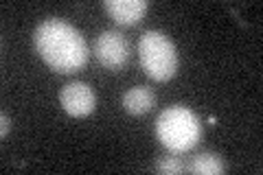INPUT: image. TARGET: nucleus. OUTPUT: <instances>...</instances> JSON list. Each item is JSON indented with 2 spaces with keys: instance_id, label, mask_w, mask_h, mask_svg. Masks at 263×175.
Wrapping results in <instances>:
<instances>
[{
  "instance_id": "9",
  "label": "nucleus",
  "mask_w": 263,
  "mask_h": 175,
  "mask_svg": "<svg viewBox=\"0 0 263 175\" xmlns=\"http://www.w3.org/2000/svg\"><path fill=\"white\" fill-rule=\"evenodd\" d=\"M154 169L158 171V173H162V175H176V173H184L186 171V162L171 151V153L160 155L158 160H156Z\"/></svg>"
},
{
  "instance_id": "4",
  "label": "nucleus",
  "mask_w": 263,
  "mask_h": 175,
  "mask_svg": "<svg viewBox=\"0 0 263 175\" xmlns=\"http://www.w3.org/2000/svg\"><path fill=\"white\" fill-rule=\"evenodd\" d=\"M95 55L97 62L108 68L112 72H119L127 66L129 55H132V46L127 37L123 35L117 29H105L97 35L95 40Z\"/></svg>"
},
{
  "instance_id": "6",
  "label": "nucleus",
  "mask_w": 263,
  "mask_h": 175,
  "mask_svg": "<svg viewBox=\"0 0 263 175\" xmlns=\"http://www.w3.org/2000/svg\"><path fill=\"white\" fill-rule=\"evenodd\" d=\"M103 9L110 13L114 22L132 27L143 20V15L149 9V3L147 0H105Z\"/></svg>"
},
{
  "instance_id": "5",
  "label": "nucleus",
  "mask_w": 263,
  "mask_h": 175,
  "mask_svg": "<svg viewBox=\"0 0 263 175\" xmlns=\"http://www.w3.org/2000/svg\"><path fill=\"white\" fill-rule=\"evenodd\" d=\"M60 103L66 114L84 119L90 116L97 107V94L86 81H70L60 90Z\"/></svg>"
},
{
  "instance_id": "8",
  "label": "nucleus",
  "mask_w": 263,
  "mask_h": 175,
  "mask_svg": "<svg viewBox=\"0 0 263 175\" xmlns=\"http://www.w3.org/2000/svg\"><path fill=\"white\" fill-rule=\"evenodd\" d=\"M186 171L195 173V175H221L226 171V164L219 153L202 151V153L193 155L191 162H186Z\"/></svg>"
},
{
  "instance_id": "7",
  "label": "nucleus",
  "mask_w": 263,
  "mask_h": 175,
  "mask_svg": "<svg viewBox=\"0 0 263 175\" xmlns=\"http://www.w3.org/2000/svg\"><path fill=\"white\" fill-rule=\"evenodd\" d=\"M121 103H123V110H125L129 116H145L147 112L154 110L156 94H154L152 88L136 86V88H129L127 92L123 94Z\"/></svg>"
},
{
  "instance_id": "10",
  "label": "nucleus",
  "mask_w": 263,
  "mask_h": 175,
  "mask_svg": "<svg viewBox=\"0 0 263 175\" xmlns=\"http://www.w3.org/2000/svg\"><path fill=\"white\" fill-rule=\"evenodd\" d=\"M0 121H3V129H0V136L7 138V136H9V131H11V119H9V114L3 112V114H0Z\"/></svg>"
},
{
  "instance_id": "3",
  "label": "nucleus",
  "mask_w": 263,
  "mask_h": 175,
  "mask_svg": "<svg viewBox=\"0 0 263 175\" xmlns=\"http://www.w3.org/2000/svg\"><path fill=\"white\" fill-rule=\"evenodd\" d=\"M138 60L145 74L154 81H169L178 72V51L167 33L147 29L138 40Z\"/></svg>"
},
{
  "instance_id": "2",
  "label": "nucleus",
  "mask_w": 263,
  "mask_h": 175,
  "mask_svg": "<svg viewBox=\"0 0 263 175\" xmlns=\"http://www.w3.org/2000/svg\"><path fill=\"white\" fill-rule=\"evenodd\" d=\"M156 138L167 151H191L202 140V123L193 110L184 105H171L156 119Z\"/></svg>"
},
{
  "instance_id": "1",
  "label": "nucleus",
  "mask_w": 263,
  "mask_h": 175,
  "mask_svg": "<svg viewBox=\"0 0 263 175\" xmlns=\"http://www.w3.org/2000/svg\"><path fill=\"white\" fill-rule=\"evenodd\" d=\"M33 44L48 68L62 74L81 70L88 64V44L77 27L62 18H46L33 31Z\"/></svg>"
}]
</instances>
